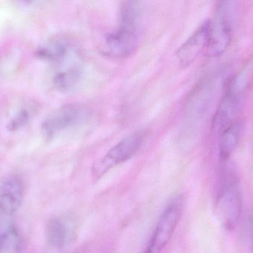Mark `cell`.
<instances>
[{
    "label": "cell",
    "instance_id": "cell-2",
    "mask_svg": "<svg viewBox=\"0 0 253 253\" xmlns=\"http://www.w3.org/2000/svg\"><path fill=\"white\" fill-rule=\"evenodd\" d=\"M184 199L178 196L172 199L161 215L150 243L144 253H161L169 243L181 219Z\"/></svg>",
    "mask_w": 253,
    "mask_h": 253
},
{
    "label": "cell",
    "instance_id": "cell-3",
    "mask_svg": "<svg viewBox=\"0 0 253 253\" xmlns=\"http://www.w3.org/2000/svg\"><path fill=\"white\" fill-rule=\"evenodd\" d=\"M143 141L144 134L141 132H134L122 140L93 165V178L99 180L112 168L132 158L139 150Z\"/></svg>",
    "mask_w": 253,
    "mask_h": 253
},
{
    "label": "cell",
    "instance_id": "cell-4",
    "mask_svg": "<svg viewBox=\"0 0 253 253\" xmlns=\"http://www.w3.org/2000/svg\"><path fill=\"white\" fill-rule=\"evenodd\" d=\"M88 117L84 106L77 104H68L59 107L43 121L42 134L47 141H50L65 131L83 123Z\"/></svg>",
    "mask_w": 253,
    "mask_h": 253
},
{
    "label": "cell",
    "instance_id": "cell-15",
    "mask_svg": "<svg viewBox=\"0 0 253 253\" xmlns=\"http://www.w3.org/2000/svg\"><path fill=\"white\" fill-rule=\"evenodd\" d=\"M30 119H31V114L27 110H21L10 120L7 124V129L10 132L18 131L26 126Z\"/></svg>",
    "mask_w": 253,
    "mask_h": 253
},
{
    "label": "cell",
    "instance_id": "cell-6",
    "mask_svg": "<svg viewBox=\"0 0 253 253\" xmlns=\"http://www.w3.org/2000/svg\"><path fill=\"white\" fill-rule=\"evenodd\" d=\"M245 90L244 77H237L229 86L213 119L214 129L221 133L233 124V120L240 110Z\"/></svg>",
    "mask_w": 253,
    "mask_h": 253
},
{
    "label": "cell",
    "instance_id": "cell-9",
    "mask_svg": "<svg viewBox=\"0 0 253 253\" xmlns=\"http://www.w3.org/2000/svg\"><path fill=\"white\" fill-rule=\"evenodd\" d=\"M78 53L73 55L58 65L59 70L53 76V85L59 92L62 93L72 92L80 83L83 76V68Z\"/></svg>",
    "mask_w": 253,
    "mask_h": 253
},
{
    "label": "cell",
    "instance_id": "cell-1",
    "mask_svg": "<svg viewBox=\"0 0 253 253\" xmlns=\"http://www.w3.org/2000/svg\"><path fill=\"white\" fill-rule=\"evenodd\" d=\"M217 216L227 230L237 227L242 212V196L237 179L233 175L226 179L215 204Z\"/></svg>",
    "mask_w": 253,
    "mask_h": 253
},
{
    "label": "cell",
    "instance_id": "cell-16",
    "mask_svg": "<svg viewBox=\"0 0 253 253\" xmlns=\"http://www.w3.org/2000/svg\"><path fill=\"white\" fill-rule=\"evenodd\" d=\"M3 250H4V246H3L2 242V236L0 238V253H2Z\"/></svg>",
    "mask_w": 253,
    "mask_h": 253
},
{
    "label": "cell",
    "instance_id": "cell-8",
    "mask_svg": "<svg viewBox=\"0 0 253 253\" xmlns=\"http://www.w3.org/2000/svg\"><path fill=\"white\" fill-rule=\"evenodd\" d=\"M75 235V221L71 217H53L46 224V242L53 251H62L73 242Z\"/></svg>",
    "mask_w": 253,
    "mask_h": 253
},
{
    "label": "cell",
    "instance_id": "cell-17",
    "mask_svg": "<svg viewBox=\"0 0 253 253\" xmlns=\"http://www.w3.org/2000/svg\"><path fill=\"white\" fill-rule=\"evenodd\" d=\"M1 236H2V233H1V230H0V238L1 237Z\"/></svg>",
    "mask_w": 253,
    "mask_h": 253
},
{
    "label": "cell",
    "instance_id": "cell-7",
    "mask_svg": "<svg viewBox=\"0 0 253 253\" xmlns=\"http://www.w3.org/2000/svg\"><path fill=\"white\" fill-rule=\"evenodd\" d=\"M138 25L120 22L117 30L105 36L103 51L116 58H126L132 55L138 46Z\"/></svg>",
    "mask_w": 253,
    "mask_h": 253
},
{
    "label": "cell",
    "instance_id": "cell-11",
    "mask_svg": "<svg viewBox=\"0 0 253 253\" xmlns=\"http://www.w3.org/2000/svg\"><path fill=\"white\" fill-rule=\"evenodd\" d=\"M23 196L22 180L16 175L6 177L0 184V211L13 215L19 209Z\"/></svg>",
    "mask_w": 253,
    "mask_h": 253
},
{
    "label": "cell",
    "instance_id": "cell-12",
    "mask_svg": "<svg viewBox=\"0 0 253 253\" xmlns=\"http://www.w3.org/2000/svg\"><path fill=\"white\" fill-rule=\"evenodd\" d=\"M211 21L204 22L190 38L178 49L177 58L183 66L190 65L199 56L208 43Z\"/></svg>",
    "mask_w": 253,
    "mask_h": 253
},
{
    "label": "cell",
    "instance_id": "cell-13",
    "mask_svg": "<svg viewBox=\"0 0 253 253\" xmlns=\"http://www.w3.org/2000/svg\"><path fill=\"white\" fill-rule=\"evenodd\" d=\"M241 135V124L235 122L224 129L221 133L218 151L220 158L222 160H228L236 150Z\"/></svg>",
    "mask_w": 253,
    "mask_h": 253
},
{
    "label": "cell",
    "instance_id": "cell-5",
    "mask_svg": "<svg viewBox=\"0 0 253 253\" xmlns=\"http://www.w3.org/2000/svg\"><path fill=\"white\" fill-rule=\"evenodd\" d=\"M223 2L218 7L217 16L214 22H211L208 43L207 55L211 57L222 54L230 46L232 38V6L231 2Z\"/></svg>",
    "mask_w": 253,
    "mask_h": 253
},
{
    "label": "cell",
    "instance_id": "cell-10",
    "mask_svg": "<svg viewBox=\"0 0 253 253\" xmlns=\"http://www.w3.org/2000/svg\"><path fill=\"white\" fill-rule=\"evenodd\" d=\"M77 51L68 37L56 36L42 45L37 49L39 59L59 65L72 56Z\"/></svg>",
    "mask_w": 253,
    "mask_h": 253
},
{
    "label": "cell",
    "instance_id": "cell-14",
    "mask_svg": "<svg viewBox=\"0 0 253 253\" xmlns=\"http://www.w3.org/2000/svg\"><path fill=\"white\" fill-rule=\"evenodd\" d=\"M2 242L4 249L10 252L19 253L22 251V239L16 227H9L2 233Z\"/></svg>",
    "mask_w": 253,
    "mask_h": 253
}]
</instances>
